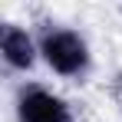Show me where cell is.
I'll list each match as a JSON object with an SVG mask.
<instances>
[{
  "label": "cell",
  "mask_w": 122,
  "mask_h": 122,
  "mask_svg": "<svg viewBox=\"0 0 122 122\" xmlns=\"http://www.w3.org/2000/svg\"><path fill=\"white\" fill-rule=\"evenodd\" d=\"M0 56L7 63V69L30 73V69L40 63V43H36V36H33L26 26L7 20L3 30H0Z\"/></svg>",
  "instance_id": "obj_3"
},
{
  "label": "cell",
  "mask_w": 122,
  "mask_h": 122,
  "mask_svg": "<svg viewBox=\"0 0 122 122\" xmlns=\"http://www.w3.org/2000/svg\"><path fill=\"white\" fill-rule=\"evenodd\" d=\"M13 112H17V122H76L73 106L60 92H53L50 86H40V82L17 86Z\"/></svg>",
  "instance_id": "obj_2"
},
{
  "label": "cell",
  "mask_w": 122,
  "mask_h": 122,
  "mask_svg": "<svg viewBox=\"0 0 122 122\" xmlns=\"http://www.w3.org/2000/svg\"><path fill=\"white\" fill-rule=\"evenodd\" d=\"M36 43H40V60L60 79H82L92 66V50H89L86 36L73 26L46 23L36 33Z\"/></svg>",
  "instance_id": "obj_1"
}]
</instances>
